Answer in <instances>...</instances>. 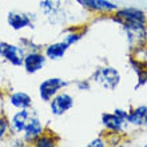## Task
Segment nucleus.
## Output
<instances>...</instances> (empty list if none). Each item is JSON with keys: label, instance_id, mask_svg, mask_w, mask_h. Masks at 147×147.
I'll use <instances>...</instances> for the list:
<instances>
[{"label": "nucleus", "instance_id": "nucleus-1", "mask_svg": "<svg viewBox=\"0 0 147 147\" xmlns=\"http://www.w3.org/2000/svg\"><path fill=\"white\" fill-rule=\"evenodd\" d=\"M91 80L95 82L96 84H99L102 88L107 90V91H114L120 84L122 76L115 67L106 64V66L98 67L96 70L94 71L92 75H91Z\"/></svg>", "mask_w": 147, "mask_h": 147}, {"label": "nucleus", "instance_id": "nucleus-2", "mask_svg": "<svg viewBox=\"0 0 147 147\" xmlns=\"http://www.w3.org/2000/svg\"><path fill=\"white\" fill-rule=\"evenodd\" d=\"M123 28L127 43L131 52L147 46V24L142 23H123L120 24Z\"/></svg>", "mask_w": 147, "mask_h": 147}, {"label": "nucleus", "instance_id": "nucleus-3", "mask_svg": "<svg viewBox=\"0 0 147 147\" xmlns=\"http://www.w3.org/2000/svg\"><path fill=\"white\" fill-rule=\"evenodd\" d=\"M67 86H68V82L62 79V78L54 76L44 79L39 86V96L43 102L48 103L56 94L60 92L62 90H64Z\"/></svg>", "mask_w": 147, "mask_h": 147}, {"label": "nucleus", "instance_id": "nucleus-4", "mask_svg": "<svg viewBox=\"0 0 147 147\" xmlns=\"http://www.w3.org/2000/svg\"><path fill=\"white\" fill-rule=\"evenodd\" d=\"M111 20L118 24L123 23H142L147 24V16L142 9L132 7L118 8L111 16Z\"/></svg>", "mask_w": 147, "mask_h": 147}, {"label": "nucleus", "instance_id": "nucleus-5", "mask_svg": "<svg viewBox=\"0 0 147 147\" xmlns=\"http://www.w3.org/2000/svg\"><path fill=\"white\" fill-rule=\"evenodd\" d=\"M27 51L20 44H11L7 42H0V56L4 58L5 62L12 64L13 67L23 66L24 56Z\"/></svg>", "mask_w": 147, "mask_h": 147}, {"label": "nucleus", "instance_id": "nucleus-6", "mask_svg": "<svg viewBox=\"0 0 147 147\" xmlns=\"http://www.w3.org/2000/svg\"><path fill=\"white\" fill-rule=\"evenodd\" d=\"M50 111L54 116H62L74 107V96L67 91H60L50 102Z\"/></svg>", "mask_w": 147, "mask_h": 147}, {"label": "nucleus", "instance_id": "nucleus-7", "mask_svg": "<svg viewBox=\"0 0 147 147\" xmlns=\"http://www.w3.org/2000/svg\"><path fill=\"white\" fill-rule=\"evenodd\" d=\"M36 19L35 13H24L19 11H11L7 13V23L13 31H22L24 28H35L34 20Z\"/></svg>", "mask_w": 147, "mask_h": 147}, {"label": "nucleus", "instance_id": "nucleus-8", "mask_svg": "<svg viewBox=\"0 0 147 147\" xmlns=\"http://www.w3.org/2000/svg\"><path fill=\"white\" fill-rule=\"evenodd\" d=\"M47 63V58L44 52L42 51H27L26 56H24V62H23V67L27 74H34L39 72L44 68Z\"/></svg>", "mask_w": 147, "mask_h": 147}, {"label": "nucleus", "instance_id": "nucleus-9", "mask_svg": "<svg viewBox=\"0 0 147 147\" xmlns=\"http://www.w3.org/2000/svg\"><path fill=\"white\" fill-rule=\"evenodd\" d=\"M80 7L95 13H114L119 5L110 0H76Z\"/></svg>", "mask_w": 147, "mask_h": 147}, {"label": "nucleus", "instance_id": "nucleus-10", "mask_svg": "<svg viewBox=\"0 0 147 147\" xmlns=\"http://www.w3.org/2000/svg\"><path fill=\"white\" fill-rule=\"evenodd\" d=\"M102 124L109 134H123L128 127L127 120L116 116L114 112H103L102 114Z\"/></svg>", "mask_w": 147, "mask_h": 147}, {"label": "nucleus", "instance_id": "nucleus-11", "mask_svg": "<svg viewBox=\"0 0 147 147\" xmlns=\"http://www.w3.org/2000/svg\"><path fill=\"white\" fill-rule=\"evenodd\" d=\"M44 131H46L44 123H43L42 119H40L36 114H34L32 118L30 119V122L27 123V126H26V128H24V131H23V140L26 143L34 144L35 140L38 139Z\"/></svg>", "mask_w": 147, "mask_h": 147}, {"label": "nucleus", "instance_id": "nucleus-12", "mask_svg": "<svg viewBox=\"0 0 147 147\" xmlns=\"http://www.w3.org/2000/svg\"><path fill=\"white\" fill-rule=\"evenodd\" d=\"M35 112L31 109H23L18 110V111L11 116L9 119V127H11V132H13L15 135H20L23 134L24 128L27 126V123L30 122V119L32 118Z\"/></svg>", "mask_w": 147, "mask_h": 147}, {"label": "nucleus", "instance_id": "nucleus-13", "mask_svg": "<svg viewBox=\"0 0 147 147\" xmlns=\"http://www.w3.org/2000/svg\"><path fill=\"white\" fill-rule=\"evenodd\" d=\"M70 46L67 44L64 40H60V42H55L51 43L48 46H46L44 48V55H46L47 59L50 60H60L62 58H64L66 52L68 51Z\"/></svg>", "mask_w": 147, "mask_h": 147}, {"label": "nucleus", "instance_id": "nucleus-14", "mask_svg": "<svg viewBox=\"0 0 147 147\" xmlns=\"http://www.w3.org/2000/svg\"><path fill=\"white\" fill-rule=\"evenodd\" d=\"M9 105L16 110H23V109H31L32 107V96L30 94L24 92V91H15L8 96Z\"/></svg>", "mask_w": 147, "mask_h": 147}, {"label": "nucleus", "instance_id": "nucleus-15", "mask_svg": "<svg viewBox=\"0 0 147 147\" xmlns=\"http://www.w3.org/2000/svg\"><path fill=\"white\" fill-rule=\"evenodd\" d=\"M127 122L135 127H147V106H138L135 109H130Z\"/></svg>", "mask_w": 147, "mask_h": 147}, {"label": "nucleus", "instance_id": "nucleus-16", "mask_svg": "<svg viewBox=\"0 0 147 147\" xmlns=\"http://www.w3.org/2000/svg\"><path fill=\"white\" fill-rule=\"evenodd\" d=\"M130 66L132 67V70H134V72L136 74V78H138V83L135 86V88L138 90L147 83V66L142 60L136 59L135 56L130 58Z\"/></svg>", "mask_w": 147, "mask_h": 147}, {"label": "nucleus", "instance_id": "nucleus-17", "mask_svg": "<svg viewBox=\"0 0 147 147\" xmlns=\"http://www.w3.org/2000/svg\"><path fill=\"white\" fill-rule=\"evenodd\" d=\"M39 7L47 18L52 19L55 16H59L62 11V0H40Z\"/></svg>", "mask_w": 147, "mask_h": 147}, {"label": "nucleus", "instance_id": "nucleus-18", "mask_svg": "<svg viewBox=\"0 0 147 147\" xmlns=\"http://www.w3.org/2000/svg\"><path fill=\"white\" fill-rule=\"evenodd\" d=\"M59 142V138L55 135L54 132L51 131H44L42 135L39 136L38 139L35 140L34 146L36 147H55Z\"/></svg>", "mask_w": 147, "mask_h": 147}, {"label": "nucleus", "instance_id": "nucleus-19", "mask_svg": "<svg viewBox=\"0 0 147 147\" xmlns=\"http://www.w3.org/2000/svg\"><path fill=\"white\" fill-rule=\"evenodd\" d=\"M82 38H83V32H78V31H74V30H70V31L64 35L63 40L71 47V46H74V44H76Z\"/></svg>", "mask_w": 147, "mask_h": 147}, {"label": "nucleus", "instance_id": "nucleus-20", "mask_svg": "<svg viewBox=\"0 0 147 147\" xmlns=\"http://www.w3.org/2000/svg\"><path fill=\"white\" fill-rule=\"evenodd\" d=\"M11 131L9 127V120L5 116L0 115V140H3L5 136L8 135V132Z\"/></svg>", "mask_w": 147, "mask_h": 147}, {"label": "nucleus", "instance_id": "nucleus-21", "mask_svg": "<svg viewBox=\"0 0 147 147\" xmlns=\"http://www.w3.org/2000/svg\"><path fill=\"white\" fill-rule=\"evenodd\" d=\"M19 42H20V46L23 47L24 50H26V48H30V51H40V46L36 44V43H34L32 40H30V39L23 38V39H20Z\"/></svg>", "mask_w": 147, "mask_h": 147}, {"label": "nucleus", "instance_id": "nucleus-22", "mask_svg": "<svg viewBox=\"0 0 147 147\" xmlns=\"http://www.w3.org/2000/svg\"><path fill=\"white\" fill-rule=\"evenodd\" d=\"M132 56H135L136 59L142 60V62L147 66V46H144V47H142V48H139V50L134 51V52H132Z\"/></svg>", "mask_w": 147, "mask_h": 147}, {"label": "nucleus", "instance_id": "nucleus-23", "mask_svg": "<svg viewBox=\"0 0 147 147\" xmlns=\"http://www.w3.org/2000/svg\"><path fill=\"white\" fill-rule=\"evenodd\" d=\"M107 146V140L103 139L102 136H98L95 139H92L90 143H87V147H106Z\"/></svg>", "mask_w": 147, "mask_h": 147}, {"label": "nucleus", "instance_id": "nucleus-24", "mask_svg": "<svg viewBox=\"0 0 147 147\" xmlns=\"http://www.w3.org/2000/svg\"><path fill=\"white\" fill-rule=\"evenodd\" d=\"M75 86H76V88L79 90V91H88V90L91 88V83H90L88 80H84V79L78 80L76 83H75Z\"/></svg>", "mask_w": 147, "mask_h": 147}, {"label": "nucleus", "instance_id": "nucleus-25", "mask_svg": "<svg viewBox=\"0 0 147 147\" xmlns=\"http://www.w3.org/2000/svg\"><path fill=\"white\" fill-rule=\"evenodd\" d=\"M114 114H115L116 116L122 118V119H124V120H127V118H128V111L124 109H115L114 110Z\"/></svg>", "mask_w": 147, "mask_h": 147}, {"label": "nucleus", "instance_id": "nucleus-26", "mask_svg": "<svg viewBox=\"0 0 147 147\" xmlns=\"http://www.w3.org/2000/svg\"><path fill=\"white\" fill-rule=\"evenodd\" d=\"M11 146H26V142H24L23 139H15V140H12L11 142Z\"/></svg>", "mask_w": 147, "mask_h": 147}]
</instances>
